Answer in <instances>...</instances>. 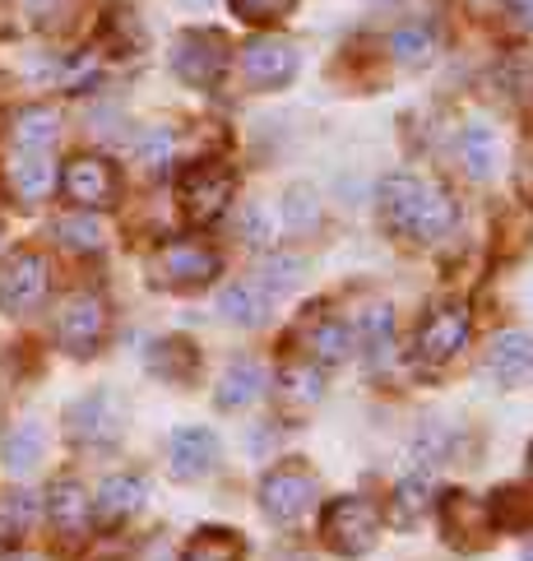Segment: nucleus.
Here are the masks:
<instances>
[{
    "instance_id": "obj_1",
    "label": "nucleus",
    "mask_w": 533,
    "mask_h": 561,
    "mask_svg": "<svg viewBox=\"0 0 533 561\" xmlns=\"http://www.w3.org/2000/svg\"><path fill=\"white\" fill-rule=\"evenodd\" d=\"M381 538V511L362 496H339L321 511V543L334 557H367Z\"/></svg>"
},
{
    "instance_id": "obj_2",
    "label": "nucleus",
    "mask_w": 533,
    "mask_h": 561,
    "mask_svg": "<svg viewBox=\"0 0 533 561\" xmlns=\"http://www.w3.org/2000/svg\"><path fill=\"white\" fill-rule=\"evenodd\" d=\"M223 270V255L205 242H167L149 255V284L167 293H190L213 284Z\"/></svg>"
},
{
    "instance_id": "obj_3",
    "label": "nucleus",
    "mask_w": 533,
    "mask_h": 561,
    "mask_svg": "<svg viewBox=\"0 0 533 561\" xmlns=\"http://www.w3.org/2000/svg\"><path fill=\"white\" fill-rule=\"evenodd\" d=\"M315 501H321V478L306 469V459H283L260 483V511L274 525H298Z\"/></svg>"
},
{
    "instance_id": "obj_4",
    "label": "nucleus",
    "mask_w": 533,
    "mask_h": 561,
    "mask_svg": "<svg viewBox=\"0 0 533 561\" xmlns=\"http://www.w3.org/2000/svg\"><path fill=\"white\" fill-rule=\"evenodd\" d=\"M112 330V307L103 293H70L56 316V344L70 357H93Z\"/></svg>"
},
{
    "instance_id": "obj_5",
    "label": "nucleus",
    "mask_w": 533,
    "mask_h": 561,
    "mask_svg": "<svg viewBox=\"0 0 533 561\" xmlns=\"http://www.w3.org/2000/svg\"><path fill=\"white\" fill-rule=\"evenodd\" d=\"M61 195L70 199L74 209L97 214V209H112L121 199V176L107 158L97 153H74L70 163L61 168Z\"/></svg>"
},
{
    "instance_id": "obj_6",
    "label": "nucleus",
    "mask_w": 533,
    "mask_h": 561,
    "mask_svg": "<svg viewBox=\"0 0 533 561\" xmlns=\"http://www.w3.org/2000/svg\"><path fill=\"white\" fill-rule=\"evenodd\" d=\"M51 270L37 251H14L10 260H0V311L5 316H28L47 302Z\"/></svg>"
},
{
    "instance_id": "obj_7",
    "label": "nucleus",
    "mask_w": 533,
    "mask_h": 561,
    "mask_svg": "<svg viewBox=\"0 0 533 561\" xmlns=\"http://www.w3.org/2000/svg\"><path fill=\"white\" fill-rule=\"evenodd\" d=\"M437 515H441V538L455 552H483L491 543V534H497V525L487 515V501L468 492H445L437 501Z\"/></svg>"
},
{
    "instance_id": "obj_8",
    "label": "nucleus",
    "mask_w": 533,
    "mask_h": 561,
    "mask_svg": "<svg viewBox=\"0 0 533 561\" xmlns=\"http://www.w3.org/2000/svg\"><path fill=\"white\" fill-rule=\"evenodd\" d=\"M182 209L190 224H219L232 205V172L223 163H195L182 172Z\"/></svg>"
},
{
    "instance_id": "obj_9",
    "label": "nucleus",
    "mask_w": 533,
    "mask_h": 561,
    "mask_svg": "<svg viewBox=\"0 0 533 561\" xmlns=\"http://www.w3.org/2000/svg\"><path fill=\"white\" fill-rule=\"evenodd\" d=\"M172 70H176V79H186L190 89L219 84V75L228 70V43L219 33L190 28L172 43Z\"/></svg>"
},
{
    "instance_id": "obj_10",
    "label": "nucleus",
    "mask_w": 533,
    "mask_h": 561,
    "mask_svg": "<svg viewBox=\"0 0 533 561\" xmlns=\"http://www.w3.org/2000/svg\"><path fill=\"white\" fill-rule=\"evenodd\" d=\"M236 66H242V84L251 89H283L302 70V51L283 37H255V43L242 47Z\"/></svg>"
},
{
    "instance_id": "obj_11",
    "label": "nucleus",
    "mask_w": 533,
    "mask_h": 561,
    "mask_svg": "<svg viewBox=\"0 0 533 561\" xmlns=\"http://www.w3.org/2000/svg\"><path fill=\"white\" fill-rule=\"evenodd\" d=\"M468 330H473V320H468L464 302L431 307L422 316V325H418V357H422V363H431V367L450 363V357L468 344Z\"/></svg>"
},
{
    "instance_id": "obj_12",
    "label": "nucleus",
    "mask_w": 533,
    "mask_h": 561,
    "mask_svg": "<svg viewBox=\"0 0 533 561\" xmlns=\"http://www.w3.org/2000/svg\"><path fill=\"white\" fill-rule=\"evenodd\" d=\"M66 427L74 440H84V446H112V440L121 436V404H116V394L93 390L66 409Z\"/></svg>"
},
{
    "instance_id": "obj_13",
    "label": "nucleus",
    "mask_w": 533,
    "mask_h": 561,
    "mask_svg": "<svg viewBox=\"0 0 533 561\" xmlns=\"http://www.w3.org/2000/svg\"><path fill=\"white\" fill-rule=\"evenodd\" d=\"M47 519L56 538H66V543H79L89 529H93V501L84 492V483H74V478H61V483L47 488Z\"/></svg>"
},
{
    "instance_id": "obj_14",
    "label": "nucleus",
    "mask_w": 533,
    "mask_h": 561,
    "mask_svg": "<svg viewBox=\"0 0 533 561\" xmlns=\"http://www.w3.org/2000/svg\"><path fill=\"white\" fill-rule=\"evenodd\" d=\"M167 459H172V473L182 478V483L205 478L213 465H219V436H213L209 427H182L172 436Z\"/></svg>"
},
{
    "instance_id": "obj_15",
    "label": "nucleus",
    "mask_w": 533,
    "mask_h": 561,
    "mask_svg": "<svg viewBox=\"0 0 533 561\" xmlns=\"http://www.w3.org/2000/svg\"><path fill=\"white\" fill-rule=\"evenodd\" d=\"M487 371L501 380V386H529L533 380V334L524 330H506L491 339L487 348Z\"/></svg>"
},
{
    "instance_id": "obj_16",
    "label": "nucleus",
    "mask_w": 533,
    "mask_h": 561,
    "mask_svg": "<svg viewBox=\"0 0 533 561\" xmlns=\"http://www.w3.org/2000/svg\"><path fill=\"white\" fill-rule=\"evenodd\" d=\"M144 478H135V473H112L103 488H97V501H93V515H97V525L103 529H116V525H126V519L144 506Z\"/></svg>"
},
{
    "instance_id": "obj_17",
    "label": "nucleus",
    "mask_w": 533,
    "mask_h": 561,
    "mask_svg": "<svg viewBox=\"0 0 533 561\" xmlns=\"http://www.w3.org/2000/svg\"><path fill=\"white\" fill-rule=\"evenodd\" d=\"M298 344L306 353V363L315 367H339L352 357V330L344 325V320H306Z\"/></svg>"
},
{
    "instance_id": "obj_18",
    "label": "nucleus",
    "mask_w": 533,
    "mask_h": 561,
    "mask_svg": "<svg viewBox=\"0 0 533 561\" xmlns=\"http://www.w3.org/2000/svg\"><path fill=\"white\" fill-rule=\"evenodd\" d=\"M10 191L24 199V205H37L56 191V163L47 158V149H19L10 163Z\"/></svg>"
},
{
    "instance_id": "obj_19",
    "label": "nucleus",
    "mask_w": 533,
    "mask_h": 561,
    "mask_svg": "<svg viewBox=\"0 0 533 561\" xmlns=\"http://www.w3.org/2000/svg\"><path fill=\"white\" fill-rule=\"evenodd\" d=\"M450 228H455V199H450L445 186L422 182V199H418V209H413L408 237H418V242H441Z\"/></svg>"
},
{
    "instance_id": "obj_20",
    "label": "nucleus",
    "mask_w": 533,
    "mask_h": 561,
    "mask_svg": "<svg viewBox=\"0 0 533 561\" xmlns=\"http://www.w3.org/2000/svg\"><path fill=\"white\" fill-rule=\"evenodd\" d=\"M265 394V367L255 363V357H236V363L223 371V380H219V409H228V413H236V409H251L255 399Z\"/></svg>"
},
{
    "instance_id": "obj_21",
    "label": "nucleus",
    "mask_w": 533,
    "mask_h": 561,
    "mask_svg": "<svg viewBox=\"0 0 533 561\" xmlns=\"http://www.w3.org/2000/svg\"><path fill=\"white\" fill-rule=\"evenodd\" d=\"M149 371L158 380H172V386H186V380H195V371H200V353H195V344L182 334L158 339L149 348Z\"/></svg>"
},
{
    "instance_id": "obj_22",
    "label": "nucleus",
    "mask_w": 533,
    "mask_h": 561,
    "mask_svg": "<svg viewBox=\"0 0 533 561\" xmlns=\"http://www.w3.org/2000/svg\"><path fill=\"white\" fill-rule=\"evenodd\" d=\"M418 199H422V182H418V176H404V172L399 176H385L381 195H376L385 228L408 237V224H413V209H418Z\"/></svg>"
},
{
    "instance_id": "obj_23",
    "label": "nucleus",
    "mask_w": 533,
    "mask_h": 561,
    "mask_svg": "<svg viewBox=\"0 0 533 561\" xmlns=\"http://www.w3.org/2000/svg\"><path fill=\"white\" fill-rule=\"evenodd\" d=\"M269 288L255 284V278H242V284H228L219 297V311L232 320V325H260L269 316Z\"/></svg>"
},
{
    "instance_id": "obj_24",
    "label": "nucleus",
    "mask_w": 533,
    "mask_h": 561,
    "mask_svg": "<svg viewBox=\"0 0 533 561\" xmlns=\"http://www.w3.org/2000/svg\"><path fill=\"white\" fill-rule=\"evenodd\" d=\"M43 450H47V432H43V423H19V427H10L5 446H0V455H5V469H10V473H33L37 465H43Z\"/></svg>"
},
{
    "instance_id": "obj_25",
    "label": "nucleus",
    "mask_w": 533,
    "mask_h": 561,
    "mask_svg": "<svg viewBox=\"0 0 533 561\" xmlns=\"http://www.w3.org/2000/svg\"><path fill=\"white\" fill-rule=\"evenodd\" d=\"M487 515H491V525H497V534H524L533 529V492L524 488H497L487 501Z\"/></svg>"
},
{
    "instance_id": "obj_26",
    "label": "nucleus",
    "mask_w": 533,
    "mask_h": 561,
    "mask_svg": "<svg viewBox=\"0 0 533 561\" xmlns=\"http://www.w3.org/2000/svg\"><path fill=\"white\" fill-rule=\"evenodd\" d=\"M279 394H283V404H298V409L321 404V394H325V371L302 357V363H292V367L279 371Z\"/></svg>"
},
{
    "instance_id": "obj_27",
    "label": "nucleus",
    "mask_w": 533,
    "mask_h": 561,
    "mask_svg": "<svg viewBox=\"0 0 533 561\" xmlns=\"http://www.w3.org/2000/svg\"><path fill=\"white\" fill-rule=\"evenodd\" d=\"M431 511V488H427V478H404L399 488H394L390 496V525L394 529H413V525H422V515Z\"/></svg>"
},
{
    "instance_id": "obj_28",
    "label": "nucleus",
    "mask_w": 533,
    "mask_h": 561,
    "mask_svg": "<svg viewBox=\"0 0 533 561\" xmlns=\"http://www.w3.org/2000/svg\"><path fill=\"white\" fill-rule=\"evenodd\" d=\"M182 561H246V538L232 529H200L186 543Z\"/></svg>"
},
{
    "instance_id": "obj_29",
    "label": "nucleus",
    "mask_w": 533,
    "mask_h": 561,
    "mask_svg": "<svg viewBox=\"0 0 533 561\" xmlns=\"http://www.w3.org/2000/svg\"><path fill=\"white\" fill-rule=\"evenodd\" d=\"M56 135H61V116H56V107H24L14 116V145L19 149H51Z\"/></svg>"
},
{
    "instance_id": "obj_30",
    "label": "nucleus",
    "mask_w": 533,
    "mask_h": 561,
    "mask_svg": "<svg viewBox=\"0 0 533 561\" xmlns=\"http://www.w3.org/2000/svg\"><path fill=\"white\" fill-rule=\"evenodd\" d=\"M460 163L468 176H491V168H497V135H491L487 126H464L460 130Z\"/></svg>"
},
{
    "instance_id": "obj_31",
    "label": "nucleus",
    "mask_w": 533,
    "mask_h": 561,
    "mask_svg": "<svg viewBox=\"0 0 533 561\" xmlns=\"http://www.w3.org/2000/svg\"><path fill=\"white\" fill-rule=\"evenodd\" d=\"M33 519H37V501L28 492L0 496V548L24 543V534L33 529Z\"/></svg>"
},
{
    "instance_id": "obj_32",
    "label": "nucleus",
    "mask_w": 533,
    "mask_h": 561,
    "mask_svg": "<svg viewBox=\"0 0 533 561\" xmlns=\"http://www.w3.org/2000/svg\"><path fill=\"white\" fill-rule=\"evenodd\" d=\"M358 339L371 363H385L394 353V311L390 307H371L362 320H358Z\"/></svg>"
},
{
    "instance_id": "obj_33",
    "label": "nucleus",
    "mask_w": 533,
    "mask_h": 561,
    "mask_svg": "<svg viewBox=\"0 0 533 561\" xmlns=\"http://www.w3.org/2000/svg\"><path fill=\"white\" fill-rule=\"evenodd\" d=\"M56 237H61V242L70 247V251H103V228H97V218L93 214H70V218H61V224H56Z\"/></svg>"
},
{
    "instance_id": "obj_34",
    "label": "nucleus",
    "mask_w": 533,
    "mask_h": 561,
    "mask_svg": "<svg viewBox=\"0 0 533 561\" xmlns=\"http://www.w3.org/2000/svg\"><path fill=\"white\" fill-rule=\"evenodd\" d=\"M390 51L399 56L404 66H422L431 51H437V37H431V28L427 24H408V28H399L390 37Z\"/></svg>"
},
{
    "instance_id": "obj_35",
    "label": "nucleus",
    "mask_w": 533,
    "mask_h": 561,
    "mask_svg": "<svg viewBox=\"0 0 533 561\" xmlns=\"http://www.w3.org/2000/svg\"><path fill=\"white\" fill-rule=\"evenodd\" d=\"M292 5L298 0H232V14L246 19V24L269 28V24H283V14H292Z\"/></svg>"
},
{
    "instance_id": "obj_36",
    "label": "nucleus",
    "mask_w": 533,
    "mask_h": 561,
    "mask_svg": "<svg viewBox=\"0 0 533 561\" xmlns=\"http://www.w3.org/2000/svg\"><path fill=\"white\" fill-rule=\"evenodd\" d=\"M236 237L251 247V251H265L274 242V218L260 209V205H246L242 218H236Z\"/></svg>"
},
{
    "instance_id": "obj_37",
    "label": "nucleus",
    "mask_w": 533,
    "mask_h": 561,
    "mask_svg": "<svg viewBox=\"0 0 533 561\" xmlns=\"http://www.w3.org/2000/svg\"><path fill=\"white\" fill-rule=\"evenodd\" d=\"M172 153H176V135L172 130H149L140 145H135V158H140L149 172H163L172 163Z\"/></svg>"
},
{
    "instance_id": "obj_38",
    "label": "nucleus",
    "mask_w": 533,
    "mask_h": 561,
    "mask_svg": "<svg viewBox=\"0 0 533 561\" xmlns=\"http://www.w3.org/2000/svg\"><path fill=\"white\" fill-rule=\"evenodd\" d=\"M283 218L292 228H311L315 218H321V205H315V195L306 191V186H292L288 195H283Z\"/></svg>"
},
{
    "instance_id": "obj_39",
    "label": "nucleus",
    "mask_w": 533,
    "mask_h": 561,
    "mask_svg": "<svg viewBox=\"0 0 533 561\" xmlns=\"http://www.w3.org/2000/svg\"><path fill=\"white\" fill-rule=\"evenodd\" d=\"M74 5H79V0H28V14L43 28H61V24H70Z\"/></svg>"
},
{
    "instance_id": "obj_40",
    "label": "nucleus",
    "mask_w": 533,
    "mask_h": 561,
    "mask_svg": "<svg viewBox=\"0 0 533 561\" xmlns=\"http://www.w3.org/2000/svg\"><path fill=\"white\" fill-rule=\"evenodd\" d=\"M298 274H302V265H298V260H274V265H269V293H288L292 284H298Z\"/></svg>"
},
{
    "instance_id": "obj_41",
    "label": "nucleus",
    "mask_w": 533,
    "mask_h": 561,
    "mask_svg": "<svg viewBox=\"0 0 533 561\" xmlns=\"http://www.w3.org/2000/svg\"><path fill=\"white\" fill-rule=\"evenodd\" d=\"M506 5H510V14H515L524 28H533V0H506Z\"/></svg>"
},
{
    "instance_id": "obj_42",
    "label": "nucleus",
    "mask_w": 533,
    "mask_h": 561,
    "mask_svg": "<svg viewBox=\"0 0 533 561\" xmlns=\"http://www.w3.org/2000/svg\"><path fill=\"white\" fill-rule=\"evenodd\" d=\"M186 5H190V10H209V5H213V0H186Z\"/></svg>"
},
{
    "instance_id": "obj_43",
    "label": "nucleus",
    "mask_w": 533,
    "mask_h": 561,
    "mask_svg": "<svg viewBox=\"0 0 533 561\" xmlns=\"http://www.w3.org/2000/svg\"><path fill=\"white\" fill-rule=\"evenodd\" d=\"M520 561H533V543H529V548H524V557H520Z\"/></svg>"
},
{
    "instance_id": "obj_44",
    "label": "nucleus",
    "mask_w": 533,
    "mask_h": 561,
    "mask_svg": "<svg viewBox=\"0 0 533 561\" xmlns=\"http://www.w3.org/2000/svg\"><path fill=\"white\" fill-rule=\"evenodd\" d=\"M529 469H533V446H529Z\"/></svg>"
}]
</instances>
